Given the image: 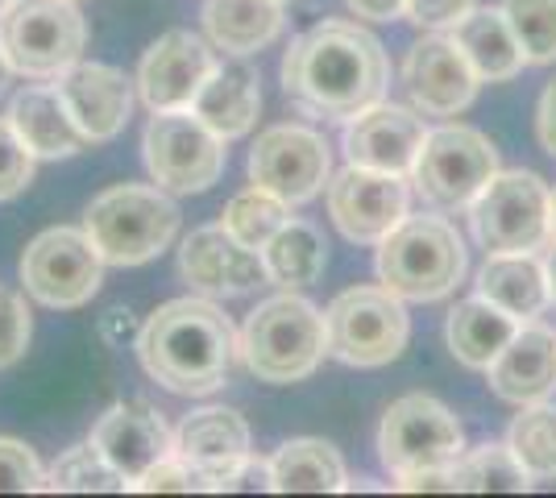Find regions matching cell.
Masks as SVG:
<instances>
[{"instance_id": "6da1fadb", "label": "cell", "mask_w": 556, "mask_h": 498, "mask_svg": "<svg viewBox=\"0 0 556 498\" xmlns=\"http://www.w3.org/2000/svg\"><path fill=\"white\" fill-rule=\"evenodd\" d=\"M391 63L366 25L325 17L303 29L282 59V92L307 113L349 120L387 100Z\"/></svg>"}, {"instance_id": "7a4b0ae2", "label": "cell", "mask_w": 556, "mask_h": 498, "mask_svg": "<svg viewBox=\"0 0 556 498\" xmlns=\"http://www.w3.org/2000/svg\"><path fill=\"white\" fill-rule=\"evenodd\" d=\"M241 357L237 329L208 295H184L150 311L138 329V361L170 395H212Z\"/></svg>"}, {"instance_id": "3957f363", "label": "cell", "mask_w": 556, "mask_h": 498, "mask_svg": "<svg viewBox=\"0 0 556 498\" xmlns=\"http://www.w3.org/2000/svg\"><path fill=\"white\" fill-rule=\"evenodd\" d=\"M241 361L257 382L270 386H291V382L312 379L328 354V324L325 311L295 291H282L262 299L245 329L237 332Z\"/></svg>"}, {"instance_id": "277c9868", "label": "cell", "mask_w": 556, "mask_h": 498, "mask_svg": "<svg viewBox=\"0 0 556 498\" xmlns=\"http://www.w3.org/2000/svg\"><path fill=\"white\" fill-rule=\"evenodd\" d=\"M465 241L453 220L444 216H403L387 238L378 241V283L391 286L407 304H437L453 295L465 279Z\"/></svg>"}, {"instance_id": "5b68a950", "label": "cell", "mask_w": 556, "mask_h": 498, "mask_svg": "<svg viewBox=\"0 0 556 498\" xmlns=\"http://www.w3.org/2000/svg\"><path fill=\"white\" fill-rule=\"evenodd\" d=\"M179 204L150 183H116L100 191L88 213L84 233L100 250L104 266H141L166 254L179 238Z\"/></svg>"}, {"instance_id": "8992f818", "label": "cell", "mask_w": 556, "mask_h": 498, "mask_svg": "<svg viewBox=\"0 0 556 498\" xmlns=\"http://www.w3.org/2000/svg\"><path fill=\"white\" fill-rule=\"evenodd\" d=\"M88 47V22L75 0H9L0 9V50L29 79H59Z\"/></svg>"}, {"instance_id": "52a82bcc", "label": "cell", "mask_w": 556, "mask_h": 498, "mask_svg": "<svg viewBox=\"0 0 556 498\" xmlns=\"http://www.w3.org/2000/svg\"><path fill=\"white\" fill-rule=\"evenodd\" d=\"M328 324V354L353 370H378L391 366L407 349L412 320L407 299H399L391 286L362 283L341 291L325 308Z\"/></svg>"}, {"instance_id": "ba28073f", "label": "cell", "mask_w": 556, "mask_h": 498, "mask_svg": "<svg viewBox=\"0 0 556 498\" xmlns=\"http://www.w3.org/2000/svg\"><path fill=\"white\" fill-rule=\"evenodd\" d=\"M553 188L535 170H498L469 204V229L486 254H535L553 241Z\"/></svg>"}, {"instance_id": "9c48e42d", "label": "cell", "mask_w": 556, "mask_h": 498, "mask_svg": "<svg viewBox=\"0 0 556 498\" xmlns=\"http://www.w3.org/2000/svg\"><path fill=\"white\" fill-rule=\"evenodd\" d=\"M494 175H498V150L482 129L441 125L428 129L407 179L432 208H469Z\"/></svg>"}, {"instance_id": "30bf717a", "label": "cell", "mask_w": 556, "mask_h": 498, "mask_svg": "<svg viewBox=\"0 0 556 498\" xmlns=\"http://www.w3.org/2000/svg\"><path fill=\"white\" fill-rule=\"evenodd\" d=\"M141 158L150 179L163 191H208L225 175V138H216L191 108L154 113L141 133Z\"/></svg>"}, {"instance_id": "8fae6325", "label": "cell", "mask_w": 556, "mask_h": 498, "mask_svg": "<svg viewBox=\"0 0 556 498\" xmlns=\"http://www.w3.org/2000/svg\"><path fill=\"white\" fill-rule=\"evenodd\" d=\"M25 295L42 308L71 311L92 304V295L104 283V258L84 229H47L25 245L22 254Z\"/></svg>"}, {"instance_id": "7c38bea8", "label": "cell", "mask_w": 556, "mask_h": 498, "mask_svg": "<svg viewBox=\"0 0 556 498\" xmlns=\"http://www.w3.org/2000/svg\"><path fill=\"white\" fill-rule=\"evenodd\" d=\"M465 452L462 420L432 395H403L382 411L378 424V461L394 477L428 470V465H448Z\"/></svg>"}, {"instance_id": "4fadbf2b", "label": "cell", "mask_w": 556, "mask_h": 498, "mask_svg": "<svg viewBox=\"0 0 556 498\" xmlns=\"http://www.w3.org/2000/svg\"><path fill=\"white\" fill-rule=\"evenodd\" d=\"M332 179V150L312 125H270L250 150V183L275 191L291 208L316 200Z\"/></svg>"}, {"instance_id": "5bb4252c", "label": "cell", "mask_w": 556, "mask_h": 498, "mask_svg": "<svg viewBox=\"0 0 556 498\" xmlns=\"http://www.w3.org/2000/svg\"><path fill=\"white\" fill-rule=\"evenodd\" d=\"M328 216L353 245H378L407 216V175L366 170L349 163L328 179Z\"/></svg>"}, {"instance_id": "9a60e30c", "label": "cell", "mask_w": 556, "mask_h": 498, "mask_svg": "<svg viewBox=\"0 0 556 498\" xmlns=\"http://www.w3.org/2000/svg\"><path fill=\"white\" fill-rule=\"evenodd\" d=\"M403 88L412 95V108H419L424 117H457L473 104L482 79L473 72V63L465 59V50L457 47V38L444 29H432L407 50Z\"/></svg>"}, {"instance_id": "2e32d148", "label": "cell", "mask_w": 556, "mask_h": 498, "mask_svg": "<svg viewBox=\"0 0 556 498\" xmlns=\"http://www.w3.org/2000/svg\"><path fill=\"white\" fill-rule=\"evenodd\" d=\"M216 72V47L204 42L191 29H166L154 38L138 67V95L150 113H170V108H191V100Z\"/></svg>"}, {"instance_id": "e0dca14e", "label": "cell", "mask_w": 556, "mask_h": 498, "mask_svg": "<svg viewBox=\"0 0 556 498\" xmlns=\"http://www.w3.org/2000/svg\"><path fill=\"white\" fill-rule=\"evenodd\" d=\"M424 138H428V129H424L419 108H403V104L378 100L366 113L349 117L345 158L353 166H366V170L412 175Z\"/></svg>"}, {"instance_id": "ac0fdd59", "label": "cell", "mask_w": 556, "mask_h": 498, "mask_svg": "<svg viewBox=\"0 0 556 498\" xmlns=\"http://www.w3.org/2000/svg\"><path fill=\"white\" fill-rule=\"evenodd\" d=\"M179 274L184 283H191V291L200 295H245L254 286L270 283L266 279V261L257 250H245L241 241H232L220 225L195 229L191 238H184L179 245Z\"/></svg>"}, {"instance_id": "d6986e66", "label": "cell", "mask_w": 556, "mask_h": 498, "mask_svg": "<svg viewBox=\"0 0 556 498\" xmlns=\"http://www.w3.org/2000/svg\"><path fill=\"white\" fill-rule=\"evenodd\" d=\"M59 95L88 142H113L134 117V79L109 63H75L59 75Z\"/></svg>"}, {"instance_id": "ffe728a7", "label": "cell", "mask_w": 556, "mask_h": 498, "mask_svg": "<svg viewBox=\"0 0 556 498\" xmlns=\"http://www.w3.org/2000/svg\"><path fill=\"white\" fill-rule=\"evenodd\" d=\"M88 440L113 461L121 474L129 477V486L150 465H159L163 457L175 452V432L166 427L163 411H154V407L141 404V399H125V404L109 407L92 424Z\"/></svg>"}, {"instance_id": "44dd1931", "label": "cell", "mask_w": 556, "mask_h": 498, "mask_svg": "<svg viewBox=\"0 0 556 498\" xmlns=\"http://www.w3.org/2000/svg\"><path fill=\"white\" fill-rule=\"evenodd\" d=\"M175 452L191 470H200L204 490H216L225 470H232L241 457H250V424L241 411L225 404L195 407L175 427Z\"/></svg>"}, {"instance_id": "7402d4cb", "label": "cell", "mask_w": 556, "mask_h": 498, "mask_svg": "<svg viewBox=\"0 0 556 498\" xmlns=\"http://www.w3.org/2000/svg\"><path fill=\"white\" fill-rule=\"evenodd\" d=\"M486 382L503 404H544L556 391V332L535 320L519 324L507 349L490 361Z\"/></svg>"}, {"instance_id": "603a6c76", "label": "cell", "mask_w": 556, "mask_h": 498, "mask_svg": "<svg viewBox=\"0 0 556 498\" xmlns=\"http://www.w3.org/2000/svg\"><path fill=\"white\" fill-rule=\"evenodd\" d=\"M9 125L34 150V158H75L88 145L84 129L75 125V117L67 113V104H63L54 84H34V88L13 95Z\"/></svg>"}, {"instance_id": "cb8c5ba5", "label": "cell", "mask_w": 556, "mask_h": 498, "mask_svg": "<svg viewBox=\"0 0 556 498\" xmlns=\"http://www.w3.org/2000/svg\"><path fill=\"white\" fill-rule=\"evenodd\" d=\"M473 286L482 299L515 316L519 324L540 320L553 304L548 261H540L535 254H486V266L478 270Z\"/></svg>"}, {"instance_id": "d4e9b609", "label": "cell", "mask_w": 556, "mask_h": 498, "mask_svg": "<svg viewBox=\"0 0 556 498\" xmlns=\"http://www.w3.org/2000/svg\"><path fill=\"white\" fill-rule=\"evenodd\" d=\"M191 113L204 120L216 138H225V142L245 138L257 125V113H262L257 72L245 67V63H216L208 84L191 100Z\"/></svg>"}, {"instance_id": "484cf974", "label": "cell", "mask_w": 556, "mask_h": 498, "mask_svg": "<svg viewBox=\"0 0 556 498\" xmlns=\"http://www.w3.org/2000/svg\"><path fill=\"white\" fill-rule=\"evenodd\" d=\"M282 9L287 4L278 0H204V29L216 50L232 59H250L278 42L287 25Z\"/></svg>"}, {"instance_id": "4316f807", "label": "cell", "mask_w": 556, "mask_h": 498, "mask_svg": "<svg viewBox=\"0 0 556 498\" xmlns=\"http://www.w3.org/2000/svg\"><path fill=\"white\" fill-rule=\"evenodd\" d=\"M465 50V59L473 63V72L482 84H507L528 67V54L519 47L515 29L503 17V9H469L462 22L448 29Z\"/></svg>"}, {"instance_id": "83f0119b", "label": "cell", "mask_w": 556, "mask_h": 498, "mask_svg": "<svg viewBox=\"0 0 556 498\" xmlns=\"http://www.w3.org/2000/svg\"><path fill=\"white\" fill-rule=\"evenodd\" d=\"M270 490L275 495H337L349 490L345 457L320 436H295L270 457Z\"/></svg>"}, {"instance_id": "f1b7e54d", "label": "cell", "mask_w": 556, "mask_h": 498, "mask_svg": "<svg viewBox=\"0 0 556 498\" xmlns=\"http://www.w3.org/2000/svg\"><path fill=\"white\" fill-rule=\"evenodd\" d=\"M515 332H519L515 316L494 308L482 295H473V299H462L457 308L448 311L444 341H448V354L457 357L465 370H490V361L507 349V341Z\"/></svg>"}, {"instance_id": "f546056e", "label": "cell", "mask_w": 556, "mask_h": 498, "mask_svg": "<svg viewBox=\"0 0 556 498\" xmlns=\"http://www.w3.org/2000/svg\"><path fill=\"white\" fill-rule=\"evenodd\" d=\"M262 261H266L270 283L282 286V291H300V286L320 283L328 266V241L312 220L291 216L275 238L262 245Z\"/></svg>"}, {"instance_id": "4dcf8cb0", "label": "cell", "mask_w": 556, "mask_h": 498, "mask_svg": "<svg viewBox=\"0 0 556 498\" xmlns=\"http://www.w3.org/2000/svg\"><path fill=\"white\" fill-rule=\"evenodd\" d=\"M453 482L469 495H523L532 490L535 477L515 461L507 445H482L453 461Z\"/></svg>"}, {"instance_id": "1f68e13d", "label": "cell", "mask_w": 556, "mask_h": 498, "mask_svg": "<svg viewBox=\"0 0 556 498\" xmlns=\"http://www.w3.org/2000/svg\"><path fill=\"white\" fill-rule=\"evenodd\" d=\"M287 220H291V204L278 200L275 191L250 183V188L237 191L229 204H225L220 229H225L232 241H241L245 250H257V254H262V245L275 238Z\"/></svg>"}, {"instance_id": "d6a6232c", "label": "cell", "mask_w": 556, "mask_h": 498, "mask_svg": "<svg viewBox=\"0 0 556 498\" xmlns=\"http://www.w3.org/2000/svg\"><path fill=\"white\" fill-rule=\"evenodd\" d=\"M47 490L54 495H121V490H129V477L88 440V445L67 449L50 465Z\"/></svg>"}, {"instance_id": "836d02e7", "label": "cell", "mask_w": 556, "mask_h": 498, "mask_svg": "<svg viewBox=\"0 0 556 498\" xmlns=\"http://www.w3.org/2000/svg\"><path fill=\"white\" fill-rule=\"evenodd\" d=\"M507 449L535 482L556 477V407H548V399L519 407V416L510 420Z\"/></svg>"}, {"instance_id": "e575fe53", "label": "cell", "mask_w": 556, "mask_h": 498, "mask_svg": "<svg viewBox=\"0 0 556 498\" xmlns=\"http://www.w3.org/2000/svg\"><path fill=\"white\" fill-rule=\"evenodd\" d=\"M498 9L515 29L528 63H556V0H503Z\"/></svg>"}, {"instance_id": "d590c367", "label": "cell", "mask_w": 556, "mask_h": 498, "mask_svg": "<svg viewBox=\"0 0 556 498\" xmlns=\"http://www.w3.org/2000/svg\"><path fill=\"white\" fill-rule=\"evenodd\" d=\"M47 490V465L25 440L0 436V495H38Z\"/></svg>"}, {"instance_id": "8d00e7d4", "label": "cell", "mask_w": 556, "mask_h": 498, "mask_svg": "<svg viewBox=\"0 0 556 498\" xmlns=\"http://www.w3.org/2000/svg\"><path fill=\"white\" fill-rule=\"evenodd\" d=\"M34 341V316L22 291L0 286V370L17 366Z\"/></svg>"}, {"instance_id": "74e56055", "label": "cell", "mask_w": 556, "mask_h": 498, "mask_svg": "<svg viewBox=\"0 0 556 498\" xmlns=\"http://www.w3.org/2000/svg\"><path fill=\"white\" fill-rule=\"evenodd\" d=\"M34 150L17 138L9 117H0V200H13L34 183Z\"/></svg>"}, {"instance_id": "f35d334b", "label": "cell", "mask_w": 556, "mask_h": 498, "mask_svg": "<svg viewBox=\"0 0 556 498\" xmlns=\"http://www.w3.org/2000/svg\"><path fill=\"white\" fill-rule=\"evenodd\" d=\"M129 490H141V495H200L204 477H200V470H191L179 452H170L159 465H150Z\"/></svg>"}, {"instance_id": "ab89813d", "label": "cell", "mask_w": 556, "mask_h": 498, "mask_svg": "<svg viewBox=\"0 0 556 498\" xmlns=\"http://www.w3.org/2000/svg\"><path fill=\"white\" fill-rule=\"evenodd\" d=\"M478 0H407V22L424 25V29H453Z\"/></svg>"}, {"instance_id": "60d3db41", "label": "cell", "mask_w": 556, "mask_h": 498, "mask_svg": "<svg viewBox=\"0 0 556 498\" xmlns=\"http://www.w3.org/2000/svg\"><path fill=\"white\" fill-rule=\"evenodd\" d=\"M254 490H270V461H257L254 452L241 457L225 477L216 482V495H254Z\"/></svg>"}, {"instance_id": "b9f144b4", "label": "cell", "mask_w": 556, "mask_h": 498, "mask_svg": "<svg viewBox=\"0 0 556 498\" xmlns=\"http://www.w3.org/2000/svg\"><path fill=\"white\" fill-rule=\"evenodd\" d=\"M394 490H403V495H419V490H441V495H457V482H453V461H448V465H428V470L399 474V477H394Z\"/></svg>"}, {"instance_id": "7bdbcfd3", "label": "cell", "mask_w": 556, "mask_h": 498, "mask_svg": "<svg viewBox=\"0 0 556 498\" xmlns=\"http://www.w3.org/2000/svg\"><path fill=\"white\" fill-rule=\"evenodd\" d=\"M535 138L556 158V79H548V88L540 92V104H535Z\"/></svg>"}, {"instance_id": "ee69618b", "label": "cell", "mask_w": 556, "mask_h": 498, "mask_svg": "<svg viewBox=\"0 0 556 498\" xmlns=\"http://www.w3.org/2000/svg\"><path fill=\"white\" fill-rule=\"evenodd\" d=\"M349 13L366 17V22H394L407 13V0H345Z\"/></svg>"}, {"instance_id": "f6af8a7d", "label": "cell", "mask_w": 556, "mask_h": 498, "mask_svg": "<svg viewBox=\"0 0 556 498\" xmlns=\"http://www.w3.org/2000/svg\"><path fill=\"white\" fill-rule=\"evenodd\" d=\"M548 283H553V304H556V241H553V254H548Z\"/></svg>"}, {"instance_id": "bcb514c9", "label": "cell", "mask_w": 556, "mask_h": 498, "mask_svg": "<svg viewBox=\"0 0 556 498\" xmlns=\"http://www.w3.org/2000/svg\"><path fill=\"white\" fill-rule=\"evenodd\" d=\"M9 72H13V67H9V59H4V50H0V92H4V84H9Z\"/></svg>"}, {"instance_id": "7dc6e473", "label": "cell", "mask_w": 556, "mask_h": 498, "mask_svg": "<svg viewBox=\"0 0 556 498\" xmlns=\"http://www.w3.org/2000/svg\"><path fill=\"white\" fill-rule=\"evenodd\" d=\"M548 229H553V241H556V188H553V204H548Z\"/></svg>"}, {"instance_id": "c3c4849f", "label": "cell", "mask_w": 556, "mask_h": 498, "mask_svg": "<svg viewBox=\"0 0 556 498\" xmlns=\"http://www.w3.org/2000/svg\"><path fill=\"white\" fill-rule=\"evenodd\" d=\"M4 4H9V0H0V9H4Z\"/></svg>"}, {"instance_id": "681fc988", "label": "cell", "mask_w": 556, "mask_h": 498, "mask_svg": "<svg viewBox=\"0 0 556 498\" xmlns=\"http://www.w3.org/2000/svg\"><path fill=\"white\" fill-rule=\"evenodd\" d=\"M278 4H291V0H278Z\"/></svg>"}, {"instance_id": "f907efd6", "label": "cell", "mask_w": 556, "mask_h": 498, "mask_svg": "<svg viewBox=\"0 0 556 498\" xmlns=\"http://www.w3.org/2000/svg\"><path fill=\"white\" fill-rule=\"evenodd\" d=\"M75 4H79V0H75Z\"/></svg>"}]
</instances>
